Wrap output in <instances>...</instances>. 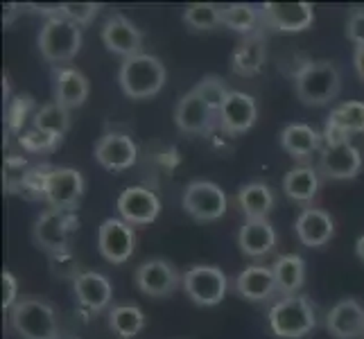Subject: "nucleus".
<instances>
[{"instance_id":"nucleus-1","label":"nucleus","mask_w":364,"mask_h":339,"mask_svg":"<svg viewBox=\"0 0 364 339\" xmlns=\"http://www.w3.org/2000/svg\"><path fill=\"white\" fill-rule=\"evenodd\" d=\"M294 91H296V97L306 107L331 104L342 91L340 68L328 59L306 61V64L294 72Z\"/></svg>"},{"instance_id":"nucleus-2","label":"nucleus","mask_w":364,"mask_h":339,"mask_svg":"<svg viewBox=\"0 0 364 339\" xmlns=\"http://www.w3.org/2000/svg\"><path fill=\"white\" fill-rule=\"evenodd\" d=\"M269 330L279 339H304L317 328V310L304 294L283 296L269 308Z\"/></svg>"},{"instance_id":"nucleus-3","label":"nucleus","mask_w":364,"mask_h":339,"mask_svg":"<svg viewBox=\"0 0 364 339\" xmlns=\"http://www.w3.org/2000/svg\"><path fill=\"white\" fill-rule=\"evenodd\" d=\"M166 66L161 64V59L154 55H136L122 61L118 70V84L122 93L132 99H147L154 97L163 84H166Z\"/></svg>"},{"instance_id":"nucleus-4","label":"nucleus","mask_w":364,"mask_h":339,"mask_svg":"<svg viewBox=\"0 0 364 339\" xmlns=\"http://www.w3.org/2000/svg\"><path fill=\"white\" fill-rule=\"evenodd\" d=\"M9 323L21 339H59L57 312L43 298H18L9 310Z\"/></svg>"},{"instance_id":"nucleus-5","label":"nucleus","mask_w":364,"mask_h":339,"mask_svg":"<svg viewBox=\"0 0 364 339\" xmlns=\"http://www.w3.org/2000/svg\"><path fill=\"white\" fill-rule=\"evenodd\" d=\"M39 50L50 64H68L82 50V28L64 16L48 18L39 32Z\"/></svg>"},{"instance_id":"nucleus-6","label":"nucleus","mask_w":364,"mask_h":339,"mask_svg":"<svg viewBox=\"0 0 364 339\" xmlns=\"http://www.w3.org/2000/svg\"><path fill=\"white\" fill-rule=\"evenodd\" d=\"M80 217L70 210L48 208L36 217L32 226V240L48 256L59 254V251H68L70 233L77 231Z\"/></svg>"},{"instance_id":"nucleus-7","label":"nucleus","mask_w":364,"mask_h":339,"mask_svg":"<svg viewBox=\"0 0 364 339\" xmlns=\"http://www.w3.org/2000/svg\"><path fill=\"white\" fill-rule=\"evenodd\" d=\"M183 292L195 306L213 308L224 301L229 290V279L220 267L195 265L183 274Z\"/></svg>"},{"instance_id":"nucleus-8","label":"nucleus","mask_w":364,"mask_h":339,"mask_svg":"<svg viewBox=\"0 0 364 339\" xmlns=\"http://www.w3.org/2000/svg\"><path fill=\"white\" fill-rule=\"evenodd\" d=\"M183 210L197 222H215L224 217L229 208V199L224 190L213 181H191L181 197Z\"/></svg>"},{"instance_id":"nucleus-9","label":"nucleus","mask_w":364,"mask_h":339,"mask_svg":"<svg viewBox=\"0 0 364 339\" xmlns=\"http://www.w3.org/2000/svg\"><path fill=\"white\" fill-rule=\"evenodd\" d=\"M134 283L138 287V292H143L145 296L152 298H166L179 290V285L183 283V276L177 271V267L172 262L154 258L143 262L141 267L134 274Z\"/></svg>"},{"instance_id":"nucleus-10","label":"nucleus","mask_w":364,"mask_h":339,"mask_svg":"<svg viewBox=\"0 0 364 339\" xmlns=\"http://www.w3.org/2000/svg\"><path fill=\"white\" fill-rule=\"evenodd\" d=\"M97 249H100V256L107 262H114V265L127 262L136 251L134 226L118 217L105 220L97 229Z\"/></svg>"},{"instance_id":"nucleus-11","label":"nucleus","mask_w":364,"mask_h":339,"mask_svg":"<svg viewBox=\"0 0 364 339\" xmlns=\"http://www.w3.org/2000/svg\"><path fill=\"white\" fill-rule=\"evenodd\" d=\"M260 21L276 32H304L315 23V7L310 3H265L260 5Z\"/></svg>"},{"instance_id":"nucleus-12","label":"nucleus","mask_w":364,"mask_h":339,"mask_svg":"<svg viewBox=\"0 0 364 339\" xmlns=\"http://www.w3.org/2000/svg\"><path fill=\"white\" fill-rule=\"evenodd\" d=\"M84 195V177L75 168H55L46 183V202L50 208L70 210L80 206Z\"/></svg>"},{"instance_id":"nucleus-13","label":"nucleus","mask_w":364,"mask_h":339,"mask_svg":"<svg viewBox=\"0 0 364 339\" xmlns=\"http://www.w3.org/2000/svg\"><path fill=\"white\" fill-rule=\"evenodd\" d=\"M174 122L181 134L206 136L213 131L215 122H220V116L195 91H188L174 109Z\"/></svg>"},{"instance_id":"nucleus-14","label":"nucleus","mask_w":364,"mask_h":339,"mask_svg":"<svg viewBox=\"0 0 364 339\" xmlns=\"http://www.w3.org/2000/svg\"><path fill=\"white\" fill-rule=\"evenodd\" d=\"M118 212L120 220H124L132 226H147L152 224L159 212H161V202L159 197L143 185H129L124 188L118 197Z\"/></svg>"},{"instance_id":"nucleus-15","label":"nucleus","mask_w":364,"mask_h":339,"mask_svg":"<svg viewBox=\"0 0 364 339\" xmlns=\"http://www.w3.org/2000/svg\"><path fill=\"white\" fill-rule=\"evenodd\" d=\"M75 301L86 315H97L109 308L111 298H114V287L105 274L100 271H82L77 279L73 281Z\"/></svg>"},{"instance_id":"nucleus-16","label":"nucleus","mask_w":364,"mask_h":339,"mask_svg":"<svg viewBox=\"0 0 364 339\" xmlns=\"http://www.w3.org/2000/svg\"><path fill=\"white\" fill-rule=\"evenodd\" d=\"M102 43L118 57H136L143 50V32L122 14L109 16L102 25Z\"/></svg>"},{"instance_id":"nucleus-17","label":"nucleus","mask_w":364,"mask_h":339,"mask_svg":"<svg viewBox=\"0 0 364 339\" xmlns=\"http://www.w3.org/2000/svg\"><path fill=\"white\" fill-rule=\"evenodd\" d=\"M138 158L136 143L127 134H116L109 131L100 136L95 143V161L109 172H124L129 170Z\"/></svg>"},{"instance_id":"nucleus-18","label":"nucleus","mask_w":364,"mask_h":339,"mask_svg":"<svg viewBox=\"0 0 364 339\" xmlns=\"http://www.w3.org/2000/svg\"><path fill=\"white\" fill-rule=\"evenodd\" d=\"M362 170V154L355 145H333L323 147L319 156V172L326 179L346 181L355 179Z\"/></svg>"},{"instance_id":"nucleus-19","label":"nucleus","mask_w":364,"mask_h":339,"mask_svg":"<svg viewBox=\"0 0 364 339\" xmlns=\"http://www.w3.org/2000/svg\"><path fill=\"white\" fill-rule=\"evenodd\" d=\"M326 328L335 339H364V306L358 298H344L326 315Z\"/></svg>"},{"instance_id":"nucleus-20","label":"nucleus","mask_w":364,"mask_h":339,"mask_svg":"<svg viewBox=\"0 0 364 339\" xmlns=\"http://www.w3.org/2000/svg\"><path fill=\"white\" fill-rule=\"evenodd\" d=\"M256 120H258L256 99L247 93L231 91L227 102L220 109V127L231 136H237L249 131L256 124Z\"/></svg>"},{"instance_id":"nucleus-21","label":"nucleus","mask_w":364,"mask_h":339,"mask_svg":"<svg viewBox=\"0 0 364 339\" xmlns=\"http://www.w3.org/2000/svg\"><path fill=\"white\" fill-rule=\"evenodd\" d=\"M294 233L301 244L317 249V247H323L333 240L335 222L328 212L321 208H304L294 222Z\"/></svg>"},{"instance_id":"nucleus-22","label":"nucleus","mask_w":364,"mask_h":339,"mask_svg":"<svg viewBox=\"0 0 364 339\" xmlns=\"http://www.w3.org/2000/svg\"><path fill=\"white\" fill-rule=\"evenodd\" d=\"M267 59V39L260 30L245 36V39L235 45L231 55V70L240 77H254L262 70Z\"/></svg>"},{"instance_id":"nucleus-23","label":"nucleus","mask_w":364,"mask_h":339,"mask_svg":"<svg viewBox=\"0 0 364 339\" xmlns=\"http://www.w3.org/2000/svg\"><path fill=\"white\" fill-rule=\"evenodd\" d=\"M276 235L269 220H245L237 233V247L247 258H265L276 249Z\"/></svg>"},{"instance_id":"nucleus-24","label":"nucleus","mask_w":364,"mask_h":339,"mask_svg":"<svg viewBox=\"0 0 364 339\" xmlns=\"http://www.w3.org/2000/svg\"><path fill=\"white\" fill-rule=\"evenodd\" d=\"M53 80H55V84H53L55 102L61 104L64 109H68V111L82 107L91 93L89 80L75 68H55Z\"/></svg>"},{"instance_id":"nucleus-25","label":"nucleus","mask_w":364,"mask_h":339,"mask_svg":"<svg viewBox=\"0 0 364 339\" xmlns=\"http://www.w3.org/2000/svg\"><path fill=\"white\" fill-rule=\"evenodd\" d=\"M235 292L247 301H267L276 292V279L272 267L262 265H249L245 267L235 279Z\"/></svg>"},{"instance_id":"nucleus-26","label":"nucleus","mask_w":364,"mask_h":339,"mask_svg":"<svg viewBox=\"0 0 364 339\" xmlns=\"http://www.w3.org/2000/svg\"><path fill=\"white\" fill-rule=\"evenodd\" d=\"M321 134H317L310 124L292 122L281 131V145L294 161H308L321 147Z\"/></svg>"},{"instance_id":"nucleus-27","label":"nucleus","mask_w":364,"mask_h":339,"mask_svg":"<svg viewBox=\"0 0 364 339\" xmlns=\"http://www.w3.org/2000/svg\"><path fill=\"white\" fill-rule=\"evenodd\" d=\"M274 204L276 199L267 183L251 181L237 190V206H240L247 220H267Z\"/></svg>"},{"instance_id":"nucleus-28","label":"nucleus","mask_w":364,"mask_h":339,"mask_svg":"<svg viewBox=\"0 0 364 339\" xmlns=\"http://www.w3.org/2000/svg\"><path fill=\"white\" fill-rule=\"evenodd\" d=\"M276 290L283 296H294L306 281V262L296 254H283L272 265Z\"/></svg>"},{"instance_id":"nucleus-29","label":"nucleus","mask_w":364,"mask_h":339,"mask_svg":"<svg viewBox=\"0 0 364 339\" xmlns=\"http://www.w3.org/2000/svg\"><path fill=\"white\" fill-rule=\"evenodd\" d=\"M283 190L285 195L299 204H310L319 193V174L310 166H299L292 168L283 179Z\"/></svg>"},{"instance_id":"nucleus-30","label":"nucleus","mask_w":364,"mask_h":339,"mask_svg":"<svg viewBox=\"0 0 364 339\" xmlns=\"http://www.w3.org/2000/svg\"><path fill=\"white\" fill-rule=\"evenodd\" d=\"M220 16L222 25L233 32H240L245 36L258 32L262 25L260 21V7H254L249 3H229V5H220Z\"/></svg>"},{"instance_id":"nucleus-31","label":"nucleus","mask_w":364,"mask_h":339,"mask_svg":"<svg viewBox=\"0 0 364 339\" xmlns=\"http://www.w3.org/2000/svg\"><path fill=\"white\" fill-rule=\"evenodd\" d=\"M145 312L138 306H116L109 312V328L118 339H134L145 328Z\"/></svg>"},{"instance_id":"nucleus-32","label":"nucleus","mask_w":364,"mask_h":339,"mask_svg":"<svg viewBox=\"0 0 364 339\" xmlns=\"http://www.w3.org/2000/svg\"><path fill=\"white\" fill-rule=\"evenodd\" d=\"M32 127L64 138L66 131L70 129V113L57 102H48L41 109H36V113L32 116Z\"/></svg>"},{"instance_id":"nucleus-33","label":"nucleus","mask_w":364,"mask_h":339,"mask_svg":"<svg viewBox=\"0 0 364 339\" xmlns=\"http://www.w3.org/2000/svg\"><path fill=\"white\" fill-rule=\"evenodd\" d=\"M183 23L195 32H208L222 25L220 5L215 3H193L183 11Z\"/></svg>"},{"instance_id":"nucleus-34","label":"nucleus","mask_w":364,"mask_h":339,"mask_svg":"<svg viewBox=\"0 0 364 339\" xmlns=\"http://www.w3.org/2000/svg\"><path fill=\"white\" fill-rule=\"evenodd\" d=\"M331 122H335L337 127H342L346 134H364V102H342L340 107H335L328 116Z\"/></svg>"},{"instance_id":"nucleus-35","label":"nucleus","mask_w":364,"mask_h":339,"mask_svg":"<svg viewBox=\"0 0 364 339\" xmlns=\"http://www.w3.org/2000/svg\"><path fill=\"white\" fill-rule=\"evenodd\" d=\"M193 91L202 97L213 111H218V116H220L222 104L227 102V97L231 95V91L227 89V84H224V80L218 77V75H206V77H202L197 82V86Z\"/></svg>"},{"instance_id":"nucleus-36","label":"nucleus","mask_w":364,"mask_h":339,"mask_svg":"<svg viewBox=\"0 0 364 339\" xmlns=\"http://www.w3.org/2000/svg\"><path fill=\"white\" fill-rule=\"evenodd\" d=\"M53 170L55 168L48 166V163L30 168L28 174H25V179H23L21 195L32 199V202H36V199H43V202H46V183H48V177H50V172H53Z\"/></svg>"},{"instance_id":"nucleus-37","label":"nucleus","mask_w":364,"mask_h":339,"mask_svg":"<svg viewBox=\"0 0 364 339\" xmlns=\"http://www.w3.org/2000/svg\"><path fill=\"white\" fill-rule=\"evenodd\" d=\"M18 143L25 152H32V154H41V152H53L57 149V145L61 143V138L55 136V134H48V131H41V129H28L18 136Z\"/></svg>"},{"instance_id":"nucleus-38","label":"nucleus","mask_w":364,"mask_h":339,"mask_svg":"<svg viewBox=\"0 0 364 339\" xmlns=\"http://www.w3.org/2000/svg\"><path fill=\"white\" fill-rule=\"evenodd\" d=\"M34 109V99L30 95H16L7 107V127L11 134H23V124L30 118V113Z\"/></svg>"},{"instance_id":"nucleus-39","label":"nucleus","mask_w":364,"mask_h":339,"mask_svg":"<svg viewBox=\"0 0 364 339\" xmlns=\"http://www.w3.org/2000/svg\"><path fill=\"white\" fill-rule=\"evenodd\" d=\"M50 274H53L55 279H61V281H75L82 274L80 260L75 258L70 251H59V254H53L50 256Z\"/></svg>"},{"instance_id":"nucleus-40","label":"nucleus","mask_w":364,"mask_h":339,"mask_svg":"<svg viewBox=\"0 0 364 339\" xmlns=\"http://www.w3.org/2000/svg\"><path fill=\"white\" fill-rule=\"evenodd\" d=\"M102 5L97 3H61V16L73 21L75 25H91Z\"/></svg>"},{"instance_id":"nucleus-41","label":"nucleus","mask_w":364,"mask_h":339,"mask_svg":"<svg viewBox=\"0 0 364 339\" xmlns=\"http://www.w3.org/2000/svg\"><path fill=\"white\" fill-rule=\"evenodd\" d=\"M28 163H25L23 156H9L5 161V188L7 193H21V185H23V179L25 174H28Z\"/></svg>"},{"instance_id":"nucleus-42","label":"nucleus","mask_w":364,"mask_h":339,"mask_svg":"<svg viewBox=\"0 0 364 339\" xmlns=\"http://www.w3.org/2000/svg\"><path fill=\"white\" fill-rule=\"evenodd\" d=\"M346 36L355 45H364V7H355L346 21Z\"/></svg>"},{"instance_id":"nucleus-43","label":"nucleus","mask_w":364,"mask_h":339,"mask_svg":"<svg viewBox=\"0 0 364 339\" xmlns=\"http://www.w3.org/2000/svg\"><path fill=\"white\" fill-rule=\"evenodd\" d=\"M0 281H3V310H11L18 303V281L11 271L0 274Z\"/></svg>"},{"instance_id":"nucleus-44","label":"nucleus","mask_w":364,"mask_h":339,"mask_svg":"<svg viewBox=\"0 0 364 339\" xmlns=\"http://www.w3.org/2000/svg\"><path fill=\"white\" fill-rule=\"evenodd\" d=\"M321 138H323L326 147H333V145H346V143H350V134H346L342 127H337V124H335V122H331V120H326V127H323Z\"/></svg>"},{"instance_id":"nucleus-45","label":"nucleus","mask_w":364,"mask_h":339,"mask_svg":"<svg viewBox=\"0 0 364 339\" xmlns=\"http://www.w3.org/2000/svg\"><path fill=\"white\" fill-rule=\"evenodd\" d=\"M21 7H23V5H16V3H7V5L3 7V9H5V11H3V23H5V28H9V25L14 23V18L18 16V11H21Z\"/></svg>"},{"instance_id":"nucleus-46","label":"nucleus","mask_w":364,"mask_h":339,"mask_svg":"<svg viewBox=\"0 0 364 339\" xmlns=\"http://www.w3.org/2000/svg\"><path fill=\"white\" fill-rule=\"evenodd\" d=\"M353 66L358 77L364 82V45H355V53H353Z\"/></svg>"},{"instance_id":"nucleus-47","label":"nucleus","mask_w":364,"mask_h":339,"mask_svg":"<svg viewBox=\"0 0 364 339\" xmlns=\"http://www.w3.org/2000/svg\"><path fill=\"white\" fill-rule=\"evenodd\" d=\"M355 254H358V258L364 262V235L358 237V242H355Z\"/></svg>"}]
</instances>
